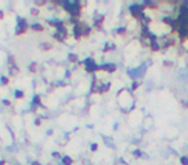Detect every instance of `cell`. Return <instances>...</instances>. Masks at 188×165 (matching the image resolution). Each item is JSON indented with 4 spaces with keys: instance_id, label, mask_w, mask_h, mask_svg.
<instances>
[{
    "instance_id": "obj_3",
    "label": "cell",
    "mask_w": 188,
    "mask_h": 165,
    "mask_svg": "<svg viewBox=\"0 0 188 165\" xmlns=\"http://www.w3.org/2000/svg\"><path fill=\"white\" fill-rule=\"evenodd\" d=\"M32 29H35V30H41L43 27H41L40 25H34V26H32Z\"/></svg>"
},
{
    "instance_id": "obj_4",
    "label": "cell",
    "mask_w": 188,
    "mask_h": 165,
    "mask_svg": "<svg viewBox=\"0 0 188 165\" xmlns=\"http://www.w3.org/2000/svg\"><path fill=\"white\" fill-rule=\"evenodd\" d=\"M16 94H17V97H22V95H23V93H21V92H16Z\"/></svg>"
},
{
    "instance_id": "obj_1",
    "label": "cell",
    "mask_w": 188,
    "mask_h": 165,
    "mask_svg": "<svg viewBox=\"0 0 188 165\" xmlns=\"http://www.w3.org/2000/svg\"><path fill=\"white\" fill-rule=\"evenodd\" d=\"M71 163H72V160H71L70 157H63V164L65 165H71Z\"/></svg>"
},
{
    "instance_id": "obj_5",
    "label": "cell",
    "mask_w": 188,
    "mask_h": 165,
    "mask_svg": "<svg viewBox=\"0 0 188 165\" xmlns=\"http://www.w3.org/2000/svg\"><path fill=\"white\" fill-rule=\"evenodd\" d=\"M70 59H71V61H75V59H76V56H70Z\"/></svg>"
},
{
    "instance_id": "obj_6",
    "label": "cell",
    "mask_w": 188,
    "mask_h": 165,
    "mask_svg": "<svg viewBox=\"0 0 188 165\" xmlns=\"http://www.w3.org/2000/svg\"><path fill=\"white\" fill-rule=\"evenodd\" d=\"M7 81H8V80L5 79V77H3V79H1V83H4V84H5V83H7Z\"/></svg>"
},
{
    "instance_id": "obj_2",
    "label": "cell",
    "mask_w": 188,
    "mask_h": 165,
    "mask_svg": "<svg viewBox=\"0 0 188 165\" xmlns=\"http://www.w3.org/2000/svg\"><path fill=\"white\" fill-rule=\"evenodd\" d=\"M182 164H183V165H188V157H182Z\"/></svg>"
},
{
    "instance_id": "obj_8",
    "label": "cell",
    "mask_w": 188,
    "mask_h": 165,
    "mask_svg": "<svg viewBox=\"0 0 188 165\" xmlns=\"http://www.w3.org/2000/svg\"><path fill=\"white\" fill-rule=\"evenodd\" d=\"M32 165H40L39 163H32Z\"/></svg>"
},
{
    "instance_id": "obj_7",
    "label": "cell",
    "mask_w": 188,
    "mask_h": 165,
    "mask_svg": "<svg viewBox=\"0 0 188 165\" xmlns=\"http://www.w3.org/2000/svg\"><path fill=\"white\" fill-rule=\"evenodd\" d=\"M92 150H97V145H93V146H92Z\"/></svg>"
}]
</instances>
